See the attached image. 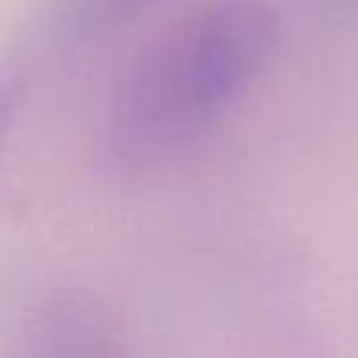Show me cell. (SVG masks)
Returning <instances> with one entry per match:
<instances>
[{"mask_svg":"<svg viewBox=\"0 0 358 358\" xmlns=\"http://www.w3.org/2000/svg\"><path fill=\"white\" fill-rule=\"evenodd\" d=\"M305 3L327 25H358V0H305Z\"/></svg>","mask_w":358,"mask_h":358,"instance_id":"5b68a950","label":"cell"},{"mask_svg":"<svg viewBox=\"0 0 358 358\" xmlns=\"http://www.w3.org/2000/svg\"><path fill=\"white\" fill-rule=\"evenodd\" d=\"M164 3L167 0H54L50 29L69 44H88L129 29Z\"/></svg>","mask_w":358,"mask_h":358,"instance_id":"3957f363","label":"cell"},{"mask_svg":"<svg viewBox=\"0 0 358 358\" xmlns=\"http://www.w3.org/2000/svg\"><path fill=\"white\" fill-rule=\"evenodd\" d=\"M22 92H25V76L19 69V63L13 57L0 54V151H3L13 123H16Z\"/></svg>","mask_w":358,"mask_h":358,"instance_id":"277c9868","label":"cell"},{"mask_svg":"<svg viewBox=\"0 0 358 358\" xmlns=\"http://www.w3.org/2000/svg\"><path fill=\"white\" fill-rule=\"evenodd\" d=\"M283 19L271 0H210L132 57L107 107L104 148L148 173L210 136L277 60Z\"/></svg>","mask_w":358,"mask_h":358,"instance_id":"6da1fadb","label":"cell"},{"mask_svg":"<svg viewBox=\"0 0 358 358\" xmlns=\"http://www.w3.org/2000/svg\"><path fill=\"white\" fill-rule=\"evenodd\" d=\"M25 358H126L104 311L79 289H57L25 321Z\"/></svg>","mask_w":358,"mask_h":358,"instance_id":"7a4b0ae2","label":"cell"}]
</instances>
